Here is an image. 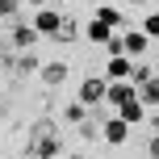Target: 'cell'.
<instances>
[{
  "label": "cell",
  "instance_id": "cell-11",
  "mask_svg": "<svg viewBox=\"0 0 159 159\" xmlns=\"http://www.w3.org/2000/svg\"><path fill=\"white\" fill-rule=\"evenodd\" d=\"M113 34H121V30H113V25H105L101 17H92V21H88V42H96V46H105V42H109Z\"/></svg>",
  "mask_w": 159,
  "mask_h": 159
},
{
  "label": "cell",
  "instance_id": "cell-4",
  "mask_svg": "<svg viewBox=\"0 0 159 159\" xmlns=\"http://www.w3.org/2000/svg\"><path fill=\"white\" fill-rule=\"evenodd\" d=\"M42 34L34 30V21H17L13 30H8V42H13V50H34V42H38Z\"/></svg>",
  "mask_w": 159,
  "mask_h": 159
},
{
  "label": "cell",
  "instance_id": "cell-31",
  "mask_svg": "<svg viewBox=\"0 0 159 159\" xmlns=\"http://www.w3.org/2000/svg\"><path fill=\"white\" fill-rule=\"evenodd\" d=\"M8 159H17V155H8Z\"/></svg>",
  "mask_w": 159,
  "mask_h": 159
},
{
  "label": "cell",
  "instance_id": "cell-29",
  "mask_svg": "<svg viewBox=\"0 0 159 159\" xmlns=\"http://www.w3.org/2000/svg\"><path fill=\"white\" fill-rule=\"evenodd\" d=\"M71 159H88V155H71Z\"/></svg>",
  "mask_w": 159,
  "mask_h": 159
},
{
  "label": "cell",
  "instance_id": "cell-14",
  "mask_svg": "<svg viewBox=\"0 0 159 159\" xmlns=\"http://www.w3.org/2000/svg\"><path fill=\"white\" fill-rule=\"evenodd\" d=\"M84 117H88V105L80 101V96H75V101H67V105H63V121H71V126H80Z\"/></svg>",
  "mask_w": 159,
  "mask_h": 159
},
{
  "label": "cell",
  "instance_id": "cell-7",
  "mask_svg": "<svg viewBox=\"0 0 159 159\" xmlns=\"http://www.w3.org/2000/svg\"><path fill=\"white\" fill-rule=\"evenodd\" d=\"M59 25H63V17H59L55 8H38V17H34V30H38L42 38H55Z\"/></svg>",
  "mask_w": 159,
  "mask_h": 159
},
{
  "label": "cell",
  "instance_id": "cell-22",
  "mask_svg": "<svg viewBox=\"0 0 159 159\" xmlns=\"http://www.w3.org/2000/svg\"><path fill=\"white\" fill-rule=\"evenodd\" d=\"M25 0H0V17H17Z\"/></svg>",
  "mask_w": 159,
  "mask_h": 159
},
{
  "label": "cell",
  "instance_id": "cell-12",
  "mask_svg": "<svg viewBox=\"0 0 159 159\" xmlns=\"http://www.w3.org/2000/svg\"><path fill=\"white\" fill-rule=\"evenodd\" d=\"M147 46H151V34H147V30H138V34H126V55H130V59H138Z\"/></svg>",
  "mask_w": 159,
  "mask_h": 159
},
{
  "label": "cell",
  "instance_id": "cell-16",
  "mask_svg": "<svg viewBox=\"0 0 159 159\" xmlns=\"http://www.w3.org/2000/svg\"><path fill=\"white\" fill-rule=\"evenodd\" d=\"M75 38H80V21H75V17H63V25H59L55 42H63V46H67V42H75Z\"/></svg>",
  "mask_w": 159,
  "mask_h": 159
},
{
  "label": "cell",
  "instance_id": "cell-9",
  "mask_svg": "<svg viewBox=\"0 0 159 159\" xmlns=\"http://www.w3.org/2000/svg\"><path fill=\"white\" fill-rule=\"evenodd\" d=\"M67 71H71V67H67L63 59H55V63H42V71H38V80H42V84H46V88H59V84H63V80H67Z\"/></svg>",
  "mask_w": 159,
  "mask_h": 159
},
{
  "label": "cell",
  "instance_id": "cell-8",
  "mask_svg": "<svg viewBox=\"0 0 159 159\" xmlns=\"http://www.w3.org/2000/svg\"><path fill=\"white\" fill-rule=\"evenodd\" d=\"M34 71H42V59L34 55V50H17V63H13V80H25V75H34Z\"/></svg>",
  "mask_w": 159,
  "mask_h": 159
},
{
  "label": "cell",
  "instance_id": "cell-5",
  "mask_svg": "<svg viewBox=\"0 0 159 159\" xmlns=\"http://www.w3.org/2000/svg\"><path fill=\"white\" fill-rule=\"evenodd\" d=\"M126 101H138V84H130V80H113L109 92H105V105H126Z\"/></svg>",
  "mask_w": 159,
  "mask_h": 159
},
{
  "label": "cell",
  "instance_id": "cell-26",
  "mask_svg": "<svg viewBox=\"0 0 159 159\" xmlns=\"http://www.w3.org/2000/svg\"><path fill=\"white\" fill-rule=\"evenodd\" d=\"M147 121H151V134H159V113H151Z\"/></svg>",
  "mask_w": 159,
  "mask_h": 159
},
{
  "label": "cell",
  "instance_id": "cell-6",
  "mask_svg": "<svg viewBox=\"0 0 159 159\" xmlns=\"http://www.w3.org/2000/svg\"><path fill=\"white\" fill-rule=\"evenodd\" d=\"M46 134H59L55 113H42V117H34V121H30V130H25V143H38V138H46Z\"/></svg>",
  "mask_w": 159,
  "mask_h": 159
},
{
  "label": "cell",
  "instance_id": "cell-21",
  "mask_svg": "<svg viewBox=\"0 0 159 159\" xmlns=\"http://www.w3.org/2000/svg\"><path fill=\"white\" fill-rule=\"evenodd\" d=\"M105 50H109V59H117V55H126V34H113V38L105 42Z\"/></svg>",
  "mask_w": 159,
  "mask_h": 159
},
{
  "label": "cell",
  "instance_id": "cell-10",
  "mask_svg": "<svg viewBox=\"0 0 159 159\" xmlns=\"http://www.w3.org/2000/svg\"><path fill=\"white\" fill-rule=\"evenodd\" d=\"M130 71H134V59L130 55H117V59H109V63H105V80H130Z\"/></svg>",
  "mask_w": 159,
  "mask_h": 159
},
{
  "label": "cell",
  "instance_id": "cell-30",
  "mask_svg": "<svg viewBox=\"0 0 159 159\" xmlns=\"http://www.w3.org/2000/svg\"><path fill=\"white\" fill-rule=\"evenodd\" d=\"M155 75H159V63H155Z\"/></svg>",
  "mask_w": 159,
  "mask_h": 159
},
{
  "label": "cell",
  "instance_id": "cell-15",
  "mask_svg": "<svg viewBox=\"0 0 159 159\" xmlns=\"http://www.w3.org/2000/svg\"><path fill=\"white\" fill-rule=\"evenodd\" d=\"M117 117H126L130 126H138V121L147 117V105H143V101H126V105H121V113H117Z\"/></svg>",
  "mask_w": 159,
  "mask_h": 159
},
{
  "label": "cell",
  "instance_id": "cell-25",
  "mask_svg": "<svg viewBox=\"0 0 159 159\" xmlns=\"http://www.w3.org/2000/svg\"><path fill=\"white\" fill-rule=\"evenodd\" d=\"M147 155H151V159H159V134L151 138V143H147Z\"/></svg>",
  "mask_w": 159,
  "mask_h": 159
},
{
  "label": "cell",
  "instance_id": "cell-17",
  "mask_svg": "<svg viewBox=\"0 0 159 159\" xmlns=\"http://www.w3.org/2000/svg\"><path fill=\"white\" fill-rule=\"evenodd\" d=\"M75 134H80V138H84V143H96V138H101V121H96V117H92V113H88V117H84V121H80V130H75Z\"/></svg>",
  "mask_w": 159,
  "mask_h": 159
},
{
  "label": "cell",
  "instance_id": "cell-13",
  "mask_svg": "<svg viewBox=\"0 0 159 159\" xmlns=\"http://www.w3.org/2000/svg\"><path fill=\"white\" fill-rule=\"evenodd\" d=\"M138 101H143L147 109H155V105H159V75H151L143 88H138Z\"/></svg>",
  "mask_w": 159,
  "mask_h": 159
},
{
  "label": "cell",
  "instance_id": "cell-23",
  "mask_svg": "<svg viewBox=\"0 0 159 159\" xmlns=\"http://www.w3.org/2000/svg\"><path fill=\"white\" fill-rule=\"evenodd\" d=\"M143 30L151 34V38H159V13H147V21H143Z\"/></svg>",
  "mask_w": 159,
  "mask_h": 159
},
{
  "label": "cell",
  "instance_id": "cell-28",
  "mask_svg": "<svg viewBox=\"0 0 159 159\" xmlns=\"http://www.w3.org/2000/svg\"><path fill=\"white\" fill-rule=\"evenodd\" d=\"M126 4H134V8H143V4H151V0H126Z\"/></svg>",
  "mask_w": 159,
  "mask_h": 159
},
{
  "label": "cell",
  "instance_id": "cell-1",
  "mask_svg": "<svg viewBox=\"0 0 159 159\" xmlns=\"http://www.w3.org/2000/svg\"><path fill=\"white\" fill-rule=\"evenodd\" d=\"M63 155V134H46L38 143H25V159H59Z\"/></svg>",
  "mask_w": 159,
  "mask_h": 159
},
{
  "label": "cell",
  "instance_id": "cell-20",
  "mask_svg": "<svg viewBox=\"0 0 159 159\" xmlns=\"http://www.w3.org/2000/svg\"><path fill=\"white\" fill-rule=\"evenodd\" d=\"M151 75H155V67H151V63H134V71H130V84H138V88H143Z\"/></svg>",
  "mask_w": 159,
  "mask_h": 159
},
{
  "label": "cell",
  "instance_id": "cell-3",
  "mask_svg": "<svg viewBox=\"0 0 159 159\" xmlns=\"http://www.w3.org/2000/svg\"><path fill=\"white\" fill-rule=\"evenodd\" d=\"M101 138L109 147H126V138H130V121L126 117H109V121H101Z\"/></svg>",
  "mask_w": 159,
  "mask_h": 159
},
{
  "label": "cell",
  "instance_id": "cell-27",
  "mask_svg": "<svg viewBox=\"0 0 159 159\" xmlns=\"http://www.w3.org/2000/svg\"><path fill=\"white\" fill-rule=\"evenodd\" d=\"M25 4H34V8H50V0H25Z\"/></svg>",
  "mask_w": 159,
  "mask_h": 159
},
{
  "label": "cell",
  "instance_id": "cell-18",
  "mask_svg": "<svg viewBox=\"0 0 159 159\" xmlns=\"http://www.w3.org/2000/svg\"><path fill=\"white\" fill-rule=\"evenodd\" d=\"M13 63H17L13 42H8V38H0V71H8V75H13Z\"/></svg>",
  "mask_w": 159,
  "mask_h": 159
},
{
  "label": "cell",
  "instance_id": "cell-2",
  "mask_svg": "<svg viewBox=\"0 0 159 159\" xmlns=\"http://www.w3.org/2000/svg\"><path fill=\"white\" fill-rule=\"evenodd\" d=\"M105 92H109V80L105 75H84V84H80V101L92 109V105H105Z\"/></svg>",
  "mask_w": 159,
  "mask_h": 159
},
{
  "label": "cell",
  "instance_id": "cell-19",
  "mask_svg": "<svg viewBox=\"0 0 159 159\" xmlns=\"http://www.w3.org/2000/svg\"><path fill=\"white\" fill-rule=\"evenodd\" d=\"M96 17H101L105 25H113V30H126V17H121V8H96Z\"/></svg>",
  "mask_w": 159,
  "mask_h": 159
},
{
  "label": "cell",
  "instance_id": "cell-24",
  "mask_svg": "<svg viewBox=\"0 0 159 159\" xmlns=\"http://www.w3.org/2000/svg\"><path fill=\"white\" fill-rule=\"evenodd\" d=\"M8 113H13V92L0 96V117H8Z\"/></svg>",
  "mask_w": 159,
  "mask_h": 159
}]
</instances>
